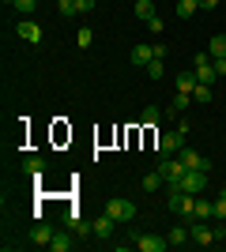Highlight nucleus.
<instances>
[{
    "mask_svg": "<svg viewBox=\"0 0 226 252\" xmlns=\"http://www.w3.org/2000/svg\"><path fill=\"white\" fill-rule=\"evenodd\" d=\"M166 207H170L173 215H181V219H189V222H193L196 196H193V192H181V189H170V196H166Z\"/></svg>",
    "mask_w": 226,
    "mask_h": 252,
    "instance_id": "1",
    "label": "nucleus"
},
{
    "mask_svg": "<svg viewBox=\"0 0 226 252\" xmlns=\"http://www.w3.org/2000/svg\"><path fill=\"white\" fill-rule=\"evenodd\" d=\"M170 189H181V192L200 196V192L207 189V169H185V177L177 181V185H170Z\"/></svg>",
    "mask_w": 226,
    "mask_h": 252,
    "instance_id": "2",
    "label": "nucleus"
},
{
    "mask_svg": "<svg viewBox=\"0 0 226 252\" xmlns=\"http://www.w3.org/2000/svg\"><path fill=\"white\" fill-rule=\"evenodd\" d=\"M159 173L166 177V185H177V181L185 177V162L177 155H173V158H159Z\"/></svg>",
    "mask_w": 226,
    "mask_h": 252,
    "instance_id": "3",
    "label": "nucleus"
},
{
    "mask_svg": "<svg viewBox=\"0 0 226 252\" xmlns=\"http://www.w3.org/2000/svg\"><path fill=\"white\" fill-rule=\"evenodd\" d=\"M106 215H109V219H117V222H132V219H136V207H132L129 200L113 196V200L106 203Z\"/></svg>",
    "mask_w": 226,
    "mask_h": 252,
    "instance_id": "4",
    "label": "nucleus"
},
{
    "mask_svg": "<svg viewBox=\"0 0 226 252\" xmlns=\"http://www.w3.org/2000/svg\"><path fill=\"white\" fill-rule=\"evenodd\" d=\"M185 147V136L173 128V132H166V136H159V158H173L177 151Z\"/></svg>",
    "mask_w": 226,
    "mask_h": 252,
    "instance_id": "5",
    "label": "nucleus"
},
{
    "mask_svg": "<svg viewBox=\"0 0 226 252\" xmlns=\"http://www.w3.org/2000/svg\"><path fill=\"white\" fill-rule=\"evenodd\" d=\"M189 233H193V245L207 249V245H215V226H207V222H189Z\"/></svg>",
    "mask_w": 226,
    "mask_h": 252,
    "instance_id": "6",
    "label": "nucleus"
},
{
    "mask_svg": "<svg viewBox=\"0 0 226 252\" xmlns=\"http://www.w3.org/2000/svg\"><path fill=\"white\" fill-rule=\"evenodd\" d=\"M177 158L185 162V169H207V173H211V162H207V158L200 155V151H193L189 143H185V147L177 151Z\"/></svg>",
    "mask_w": 226,
    "mask_h": 252,
    "instance_id": "7",
    "label": "nucleus"
},
{
    "mask_svg": "<svg viewBox=\"0 0 226 252\" xmlns=\"http://www.w3.org/2000/svg\"><path fill=\"white\" fill-rule=\"evenodd\" d=\"M136 249H140V252H166L170 241L159 237V233H140V237H136Z\"/></svg>",
    "mask_w": 226,
    "mask_h": 252,
    "instance_id": "8",
    "label": "nucleus"
},
{
    "mask_svg": "<svg viewBox=\"0 0 226 252\" xmlns=\"http://www.w3.org/2000/svg\"><path fill=\"white\" fill-rule=\"evenodd\" d=\"M91 226H95V237H102V241H109V237H113V230H117L121 222H117V219H109L106 211H102V215H98V219L91 222Z\"/></svg>",
    "mask_w": 226,
    "mask_h": 252,
    "instance_id": "9",
    "label": "nucleus"
},
{
    "mask_svg": "<svg viewBox=\"0 0 226 252\" xmlns=\"http://www.w3.org/2000/svg\"><path fill=\"white\" fill-rule=\"evenodd\" d=\"M15 31H19V38H23V42H31V45H42V27H38L34 19H23L19 27H15Z\"/></svg>",
    "mask_w": 226,
    "mask_h": 252,
    "instance_id": "10",
    "label": "nucleus"
},
{
    "mask_svg": "<svg viewBox=\"0 0 226 252\" xmlns=\"http://www.w3.org/2000/svg\"><path fill=\"white\" fill-rule=\"evenodd\" d=\"M27 241H31V245H38V249H49V241H53V230H49L45 222H38V226H31Z\"/></svg>",
    "mask_w": 226,
    "mask_h": 252,
    "instance_id": "11",
    "label": "nucleus"
},
{
    "mask_svg": "<svg viewBox=\"0 0 226 252\" xmlns=\"http://www.w3.org/2000/svg\"><path fill=\"white\" fill-rule=\"evenodd\" d=\"M177 91H185V94H193L196 87H200V75H196V68H185V72H177Z\"/></svg>",
    "mask_w": 226,
    "mask_h": 252,
    "instance_id": "12",
    "label": "nucleus"
},
{
    "mask_svg": "<svg viewBox=\"0 0 226 252\" xmlns=\"http://www.w3.org/2000/svg\"><path fill=\"white\" fill-rule=\"evenodd\" d=\"M151 61H155V45H147V42L132 45V61H129V64H140V68H147Z\"/></svg>",
    "mask_w": 226,
    "mask_h": 252,
    "instance_id": "13",
    "label": "nucleus"
},
{
    "mask_svg": "<svg viewBox=\"0 0 226 252\" xmlns=\"http://www.w3.org/2000/svg\"><path fill=\"white\" fill-rule=\"evenodd\" d=\"M166 241H170V249H185V245L193 241V233H189V226H173V230L166 233Z\"/></svg>",
    "mask_w": 226,
    "mask_h": 252,
    "instance_id": "14",
    "label": "nucleus"
},
{
    "mask_svg": "<svg viewBox=\"0 0 226 252\" xmlns=\"http://www.w3.org/2000/svg\"><path fill=\"white\" fill-rule=\"evenodd\" d=\"M207 219H215V203H211V200H204V196H196L193 222H207Z\"/></svg>",
    "mask_w": 226,
    "mask_h": 252,
    "instance_id": "15",
    "label": "nucleus"
},
{
    "mask_svg": "<svg viewBox=\"0 0 226 252\" xmlns=\"http://www.w3.org/2000/svg\"><path fill=\"white\" fill-rule=\"evenodd\" d=\"M23 173H31V177H42L45 173V158H23Z\"/></svg>",
    "mask_w": 226,
    "mask_h": 252,
    "instance_id": "16",
    "label": "nucleus"
},
{
    "mask_svg": "<svg viewBox=\"0 0 226 252\" xmlns=\"http://www.w3.org/2000/svg\"><path fill=\"white\" fill-rule=\"evenodd\" d=\"M207 53H211V61H223L226 57V34H215L211 45H207Z\"/></svg>",
    "mask_w": 226,
    "mask_h": 252,
    "instance_id": "17",
    "label": "nucleus"
},
{
    "mask_svg": "<svg viewBox=\"0 0 226 252\" xmlns=\"http://www.w3.org/2000/svg\"><path fill=\"white\" fill-rule=\"evenodd\" d=\"M200 11V0H177V19H193Z\"/></svg>",
    "mask_w": 226,
    "mask_h": 252,
    "instance_id": "18",
    "label": "nucleus"
},
{
    "mask_svg": "<svg viewBox=\"0 0 226 252\" xmlns=\"http://www.w3.org/2000/svg\"><path fill=\"white\" fill-rule=\"evenodd\" d=\"M155 15H159V11H155V0H136V19H155Z\"/></svg>",
    "mask_w": 226,
    "mask_h": 252,
    "instance_id": "19",
    "label": "nucleus"
},
{
    "mask_svg": "<svg viewBox=\"0 0 226 252\" xmlns=\"http://www.w3.org/2000/svg\"><path fill=\"white\" fill-rule=\"evenodd\" d=\"M72 237H68V233H53V241H49V249L53 252H72Z\"/></svg>",
    "mask_w": 226,
    "mask_h": 252,
    "instance_id": "20",
    "label": "nucleus"
},
{
    "mask_svg": "<svg viewBox=\"0 0 226 252\" xmlns=\"http://www.w3.org/2000/svg\"><path fill=\"white\" fill-rule=\"evenodd\" d=\"M140 185H143V192H159V185H166V177H162L159 169H155V173H147Z\"/></svg>",
    "mask_w": 226,
    "mask_h": 252,
    "instance_id": "21",
    "label": "nucleus"
},
{
    "mask_svg": "<svg viewBox=\"0 0 226 252\" xmlns=\"http://www.w3.org/2000/svg\"><path fill=\"white\" fill-rule=\"evenodd\" d=\"M15 11H19L23 19H31L34 11H38V0H15Z\"/></svg>",
    "mask_w": 226,
    "mask_h": 252,
    "instance_id": "22",
    "label": "nucleus"
},
{
    "mask_svg": "<svg viewBox=\"0 0 226 252\" xmlns=\"http://www.w3.org/2000/svg\"><path fill=\"white\" fill-rule=\"evenodd\" d=\"M75 42H79V45L87 49V45L95 42V27H79V31H75Z\"/></svg>",
    "mask_w": 226,
    "mask_h": 252,
    "instance_id": "23",
    "label": "nucleus"
},
{
    "mask_svg": "<svg viewBox=\"0 0 226 252\" xmlns=\"http://www.w3.org/2000/svg\"><path fill=\"white\" fill-rule=\"evenodd\" d=\"M57 11L61 15H79V4L75 0H57Z\"/></svg>",
    "mask_w": 226,
    "mask_h": 252,
    "instance_id": "24",
    "label": "nucleus"
},
{
    "mask_svg": "<svg viewBox=\"0 0 226 252\" xmlns=\"http://www.w3.org/2000/svg\"><path fill=\"white\" fill-rule=\"evenodd\" d=\"M211 203H215V219H226V189H219V196Z\"/></svg>",
    "mask_w": 226,
    "mask_h": 252,
    "instance_id": "25",
    "label": "nucleus"
},
{
    "mask_svg": "<svg viewBox=\"0 0 226 252\" xmlns=\"http://www.w3.org/2000/svg\"><path fill=\"white\" fill-rule=\"evenodd\" d=\"M140 125H159V109H155V105H147V109H143V117H140Z\"/></svg>",
    "mask_w": 226,
    "mask_h": 252,
    "instance_id": "26",
    "label": "nucleus"
},
{
    "mask_svg": "<svg viewBox=\"0 0 226 252\" xmlns=\"http://www.w3.org/2000/svg\"><path fill=\"white\" fill-rule=\"evenodd\" d=\"M147 75H151V79H162V75H166V64H162V61H151L147 64Z\"/></svg>",
    "mask_w": 226,
    "mask_h": 252,
    "instance_id": "27",
    "label": "nucleus"
},
{
    "mask_svg": "<svg viewBox=\"0 0 226 252\" xmlns=\"http://www.w3.org/2000/svg\"><path fill=\"white\" fill-rule=\"evenodd\" d=\"M193 98H196V102H211V87H204V83H200V87L193 91Z\"/></svg>",
    "mask_w": 226,
    "mask_h": 252,
    "instance_id": "28",
    "label": "nucleus"
},
{
    "mask_svg": "<svg viewBox=\"0 0 226 252\" xmlns=\"http://www.w3.org/2000/svg\"><path fill=\"white\" fill-rule=\"evenodd\" d=\"M151 45H155V61H166V45L162 42H151Z\"/></svg>",
    "mask_w": 226,
    "mask_h": 252,
    "instance_id": "29",
    "label": "nucleus"
},
{
    "mask_svg": "<svg viewBox=\"0 0 226 252\" xmlns=\"http://www.w3.org/2000/svg\"><path fill=\"white\" fill-rule=\"evenodd\" d=\"M147 31H155V34L162 31V15H155V19H147Z\"/></svg>",
    "mask_w": 226,
    "mask_h": 252,
    "instance_id": "30",
    "label": "nucleus"
},
{
    "mask_svg": "<svg viewBox=\"0 0 226 252\" xmlns=\"http://www.w3.org/2000/svg\"><path fill=\"white\" fill-rule=\"evenodd\" d=\"M75 4H79V11H91V8L98 4V0H75Z\"/></svg>",
    "mask_w": 226,
    "mask_h": 252,
    "instance_id": "31",
    "label": "nucleus"
},
{
    "mask_svg": "<svg viewBox=\"0 0 226 252\" xmlns=\"http://www.w3.org/2000/svg\"><path fill=\"white\" fill-rule=\"evenodd\" d=\"M215 72H219V75H226V57H223V61H215Z\"/></svg>",
    "mask_w": 226,
    "mask_h": 252,
    "instance_id": "32",
    "label": "nucleus"
},
{
    "mask_svg": "<svg viewBox=\"0 0 226 252\" xmlns=\"http://www.w3.org/2000/svg\"><path fill=\"white\" fill-rule=\"evenodd\" d=\"M200 8H219V0H200Z\"/></svg>",
    "mask_w": 226,
    "mask_h": 252,
    "instance_id": "33",
    "label": "nucleus"
},
{
    "mask_svg": "<svg viewBox=\"0 0 226 252\" xmlns=\"http://www.w3.org/2000/svg\"><path fill=\"white\" fill-rule=\"evenodd\" d=\"M4 4H11V8H15V0H4Z\"/></svg>",
    "mask_w": 226,
    "mask_h": 252,
    "instance_id": "34",
    "label": "nucleus"
},
{
    "mask_svg": "<svg viewBox=\"0 0 226 252\" xmlns=\"http://www.w3.org/2000/svg\"><path fill=\"white\" fill-rule=\"evenodd\" d=\"M223 34H226V27H223Z\"/></svg>",
    "mask_w": 226,
    "mask_h": 252,
    "instance_id": "35",
    "label": "nucleus"
}]
</instances>
